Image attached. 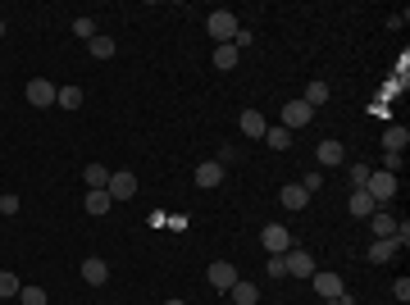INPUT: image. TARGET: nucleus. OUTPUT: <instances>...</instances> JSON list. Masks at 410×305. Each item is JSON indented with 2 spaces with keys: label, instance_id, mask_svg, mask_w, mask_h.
I'll return each instance as SVG.
<instances>
[{
  "label": "nucleus",
  "instance_id": "1",
  "mask_svg": "<svg viewBox=\"0 0 410 305\" xmlns=\"http://www.w3.org/2000/svg\"><path fill=\"white\" fill-rule=\"evenodd\" d=\"M205 32H210V37H214V41H219V46H228L232 37H237V18H232L228 9H214V14L205 18Z\"/></svg>",
  "mask_w": 410,
  "mask_h": 305
},
{
  "label": "nucleus",
  "instance_id": "2",
  "mask_svg": "<svg viewBox=\"0 0 410 305\" xmlns=\"http://www.w3.org/2000/svg\"><path fill=\"white\" fill-rule=\"evenodd\" d=\"M55 91H60L55 82H46V78H32V82L23 87V96H27V105H32V110H46V105H55Z\"/></svg>",
  "mask_w": 410,
  "mask_h": 305
},
{
  "label": "nucleus",
  "instance_id": "3",
  "mask_svg": "<svg viewBox=\"0 0 410 305\" xmlns=\"http://www.w3.org/2000/svg\"><path fill=\"white\" fill-rule=\"evenodd\" d=\"M365 192L374 196V205H383V201H392V196H397V178H392V174H383V169H378V174H369Z\"/></svg>",
  "mask_w": 410,
  "mask_h": 305
},
{
  "label": "nucleus",
  "instance_id": "4",
  "mask_svg": "<svg viewBox=\"0 0 410 305\" xmlns=\"http://www.w3.org/2000/svg\"><path fill=\"white\" fill-rule=\"evenodd\" d=\"M260 242H265L269 255H287V251H292V233H287L282 223H269L265 233H260Z\"/></svg>",
  "mask_w": 410,
  "mask_h": 305
},
{
  "label": "nucleus",
  "instance_id": "5",
  "mask_svg": "<svg viewBox=\"0 0 410 305\" xmlns=\"http://www.w3.org/2000/svg\"><path fill=\"white\" fill-rule=\"evenodd\" d=\"M205 283H210V287H214V292H228V287H232V283H237V269H232V264H228V260H214V264H210V269H205Z\"/></svg>",
  "mask_w": 410,
  "mask_h": 305
},
{
  "label": "nucleus",
  "instance_id": "6",
  "mask_svg": "<svg viewBox=\"0 0 410 305\" xmlns=\"http://www.w3.org/2000/svg\"><path fill=\"white\" fill-rule=\"evenodd\" d=\"M310 283H315V292H319L324 301H337L342 292H347V287H342V278H337L333 269H315V278H310Z\"/></svg>",
  "mask_w": 410,
  "mask_h": 305
},
{
  "label": "nucleus",
  "instance_id": "7",
  "mask_svg": "<svg viewBox=\"0 0 410 305\" xmlns=\"http://www.w3.org/2000/svg\"><path fill=\"white\" fill-rule=\"evenodd\" d=\"M310 114H315V110H310V105L301 100V96H297V100H287V105H282V128H287V132H292V128H306Z\"/></svg>",
  "mask_w": 410,
  "mask_h": 305
},
{
  "label": "nucleus",
  "instance_id": "8",
  "mask_svg": "<svg viewBox=\"0 0 410 305\" xmlns=\"http://www.w3.org/2000/svg\"><path fill=\"white\" fill-rule=\"evenodd\" d=\"M105 192H110V201H128V196H137V178L128 169H123V174H110V187H105Z\"/></svg>",
  "mask_w": 410,
  "mask_h": 305
},
{
  "label": "nucleus",
  "instance_id": "9",
  "mask_svg": "<svg viewBox=\"0 0 410 305\" xmlns=\"http://www.w3.org/2000/svg\"><path fill=\"white\" fill-rule=\"evenodd\" d=\"M287 273H292V278H315V260H310V251H297V246H292V251H287Z\"/></svg>",
  "mask_w": 410,
  "mask_h": 305
},
{
  "label": "nucleus",
  "instance_id": "10",
  "mask_svg": "<svg viewBox=\"0 0 410 305\" xmlns=\"http://www.w3.org/2000/svg\"><path fill=\"white\" fill-rule=\"evenodd\" d=\"M342 155H347V146H342L337 137H328V141H319V146H315V160H319V164H324V169L342 164Z\"/></svg>",
  "mask_w": 410,
  "mask_h": 305
},
{
  "label": "nucleus",
  "instance_id": "11",
  "mask_svg": "<svg viewBox=\"0 0 410 305\" xmlns=\"http://www.w3.org/2000/svg\"><path fill=\"white\" fill-rule=\"evenodd\" d=\"M347 209H351V219H369L378 205H374V196H369L365 187H356V192H351V201H347Z\"/></svg>",
  "mask_w": 410,
  "mask_h": 305
},
{
  "label": "nucleus",
  "instance_id": "12",
  "mask_svg": "<svg viewBox=\"0 0 410 305\" xmlns=\"http://www.w3.org/2000/svg\"><path fill=\"white\" fill-rule=\"evenodd\" d=\"M82 278L92 283V287H101V283L110 278V264H105L101 255H87V260H82Z\"/></svg>",
  "mask_w": 410,
  "mask_h": 305
},
{
  "label": "nucleus",
  "instance_id": "13",
  "mask_svg": "<svg viewBox=\"0 0 410 305\" xmlns=\"http://www.w3.org/2000/svg\"><path fill=\"white\" fill-rule=\"evenodd\" d=\"M237 128L242 132H247V137H265V128H269V123H265V114H260V110H242V119H237Z\"/></svg>",
  "mask_w": 410,
  "mask_h": 305
},
{
  "label": "nucleus",
  "instance_id": "14",
  "mask_svg": "<svg viewBox=\"0 0 410 305\" xmlns=\"http://www.w3.org/2000/svg\"><path fill=\"white\" fill-rule=\"evenodd\" d=\"M406 146H410V132L402 128V123H392V128L383 132V150H387V155H402Z\"/></svg>",
  "mask_w": 410,
  "mask_h": 305
},
{
  "label": "nucleus",
  "instance_id": "15",
  "mask_svg": "<svg viewBox=\"0 0 410 305\" xmlns=\"http://www.w3.org/2000/svg\"><path fill=\"white\" fill-rule=\"evenodd\" d=\"M219 183H223V164H219V160L197 164V187H219Z\"/></svg>",
  "mask_w": 410,
  "mask_h": 305
},
{
  "label": "nucleus",
  "instance_id": "16",
  "mask_svg": "<svg viewBox=\"0 0 410 305\" xmlns=\"http://www.w3.org/2000/svg\"><path fill=\"white\" fill-rule=\"evenodd\" d=\"M369 233L383 242V237H392V233H397V219L387 214V209H374V214H369Z\"/></svg>",
  "mask_w": 410,
  "mask_h": 305
},
{
  "label": "nucleus",
  "instance_id": "17",
  "mask_svg": "<svg viewBox=\"0 0 410 305\" xmlns=\"http://www.w3.org/2000/svg\"><path fill=\"white\" fill-rule=\"evenodd\" d=\"M82 183H87V192H101V187H110V169H105V164H87Z\"/></svg>",
  "mask_w": 410,
  "mask_h": 305
},
{
  "label": "nucleus",
  "instance_id": "18",
  "mask_svg": "<svg viewBox=\"0 0 410 305\" xmlns=\"http://www.w3.org/2000/svg\"><path fill=\"white\" fill-rule=\"evenodd\" d=\"M282 205H287V209H306L310 205V192L301 183H287V187H282Z\"/></svg>",
  "mask_w": 410,
  "mask_h": 305
},
{
  "label": "nucleus",
  "instance_id": "19",
  "mask_svg": "<svg viewBox=\"0 0 410 305\" xmlns=\"http://www.w3.org/2000/svg\"><path fill=\"white\" fill-rule=\"evenodd\" d=\"M237 60H242V55H237V46H219V51H214V69H219V73H228V69H237Z\"/></svg>",
  "mask_w": 410,
  "mask_h": 305
},
{
  "label": "nucleus",
  "instance_id": "20",
  "mask_svg": "<svg viewBox=\"0 0 410 305\" xmlns=\"http://www.w3.org/2000/svg\"><path fill=\"white\" fill-rule=\"evenodd\" d=\"M260 141H265L269 150H287L292 146V132L287 128H265V137H260Z\"/></svg>",
  "mask_w": 410,
  "mask_h": 305
},
{
  "label": "nucleus",
  "instance_id": "21",
  "mask_svg": "<svg viewBox=\"0 0 410 305\" xmlns=\"http://www.w3.org/2000/svg\"><path fill=\"white\" fill-rule=\"evenodd\" d=\"M392 251H397V242H392V237L374 242V246H369V264H387V260H392Z\"/></svg>",
  "mask_w": 410,
  "mask_h": 305
},
{
  "label": "nucleus",
  "instance_id": "22",
  "mask_svg": "<svg viewBox=\"0 0 410 305\" xmlns=\"http://www.w3.org/2000/svg\"><path fill=\"white\" fill-rule=\"evenodd\" d=\"M87 214H110V192H105V187H101V192H87Z\"/></svg>",
  "mask_w": 410,
  "mask_h": 305
},
{
  "label": "nucleus",
  "instance_id": "23",
  "mask_svg": "<svg viewBox=\"0 0 410 305\" xmlns=\"http://www.w3.org/2000/svg\"><path fill=\"white\" fill-rule=\"evenodd\" d=\"M301 100H306L310 110H319V105H328V82H310V87H306V96H301Z\"/></svg>",
  "mask_w": 410,
  "mask_h": 305
},
{
  "label": "nucleus",
  "instance_id": "24",
  "mask_svg": "<svg viewBox=\"0 0 410 305\" xmlns=\"http://www.w3.org/2000/svg\"><path fill=\"white\" fill-rule=\"evenodd\" d=\"M55 105H60V110H77V105H82V87H60L55 91Z\"/></svg>",
  "mask_w": 410,
  "mask_h": 305
},
{
  "label": "nucleus",
  "instance_id": "25",
  "mask_svg": "<svg viewBox=\"0 0 410 305\" xmlns=\"http://www.w3.org/2000/svg\"><path fill=\"white\" fill-rule=\"evenodd\" d=\"M228 297L237 301V305H256V287H251V283H242V278H237V283H232V287H228Z\"/></svg>",
  "mask_w": 410,
  "mask_h": 305
},
{
  "label": "nucleus",
  "instance_id": "26",
  "mask_svg": "<svg viewBox=\"0 0 410 305\" xmlns=\"http://www.w3.org/2000/svg\"><path fill=\"white\" fill-rule=\"evenodd\" d=\"M87 51H92L96 60H110V55H114V41H110V37H101V32H96L92 41H87Z\"/></svg>",
  "mask_w": 410,
  "mask_h": 305
},
{
  "label": "nucleus",
  "instance_id": "27",
  "mask_svg": "<svg viewBox=\"0 0 410 305\" xmlns=\"http://www.w3.org/2000/svg\"><path fill=\"white\" fill-rule=\"evenodd\" d=\"M18 273H9V269H0V301H9V297H18Z\"/></svg>",
  "mask_w": 410,
  "mask_h": 305
},
{
  "label": "nucleus",
  "instance_id": "28",
  "mask_svg": "<svg viewBox=\"0 0 410 305\" xmlns=\"http://www.w3.org/2000/svg\"><path fill=\"white\" fill-rule=\"evenodd\" d=\"M73 32L82 37V41H92V37H96V18H87V14H82V18H73Z\"/></svg>",
  "mask_w": 410,
  "mask_h": 305
},
{
  "label": "nucleus",
  "instance_id": "29",
  "mask_svg": "<svg viewBox=\"0 0 410 305\" xmlns=\"http://www.w3.org/2000/svg\"><path fill=\"white\" fill-rule=\"evenodd\" d=\"M269 278H287V255H269Z\"/></svg>",
  "mask_w": 410,
  "mask_h": 305
},
{
  "label": "nucleus",
  "instance_id": "30",
  "mask_svg": "<svg viewBox=\"0 0 410 305\" xmlns=\"http://www.w3.org/2000/svg\"><path fill=\"white\" fill-rule=\"evenodd\" d=\"M18 301L23 305H46V292L42 287H18Z\"/></svg>",
  "mask_w": 410,
  "mask_h": 305
},
{
  "label": "nucleus",
  "instance_id": "31",
  "mask_svg": "<svg viewBox=\"0 0 410 305\" xmlns=\"http://www.w3.org/2000/svg\"><path fill=\"white\" fill-rule=\"evenodd\" d=\"M369 174H374L369 164H351V183H356V187H365V183H369Z\"/></svg>",
  "mask_w": 410,
  "mask_h": 305
},
{
  "label": "nucleus",
  "instance_id": "32",
  "mask_svg": "<svg viewBox=\"0 0 410 305\" xmlns=\"http://www.w3.org/2000/svg\"><path fill=\"white\" fill-rule=\"evenodd\" d=\"M392 297L402 301V305L410 301V278H397V283H392Z\"/></svg>",
  "mask_w": 410,
  "mask_h": 305
},
{
  "label": "nucleus",
  "instance_id": "33",
  "mask_svg": "<svg viewBox=\"0 0 410 305\" xmlns=\"http://www.w3.org/2000/svg\"><path fill=\"white\" fill-rule=\"evenodd\" d=\"M18 205H23L18 196H0V219H5V214H18Z\"/></svg>",
  "mask_w": 410,
  "mask_h": 305
},
{
  "label": "nucleus",
  "instance_id": "34",
  "mask_svg": "<svg viewBox=\"0 0 410 305\" xmlns=\"http://www.w3.org/2000/svg\"><path fill=\"white\" fill-rule=\"evenodd\" d=\"M251 41H256V37H251V32H247V27H237V37H232V46H237V55H242V51H247V46H251Z\"/></svg>",
  "mask_w": 410,
  "mask_h": 305
},
{
  "label": "nucleus",
  "instance_id": "35",
  "mask_svg": "<svg viewBox=\"0 0 410 305\" xmlns=\"http://www.w3.org/2000/svg\"><path fill=\"white\" fill-rule=\"evenodd\" d=\"M397 169H402V155H387V150H383V174L397 178Z\"/></svg>",
  "mask_w": 410,
  "mask_h": 305
},
{
  "label": "nucleus",
  "instance_id": "36",
  "mask_svg": "<svg viewBox=\"0 0 410 305\" xmlns=\"http://www.w3.org/2000/svg\"><path fill=\"white\" fill-rule=\"evenodd\" d=\"M324 305H356V301H351V297H347V292H342V297H337V301H324Z\"/></svg>",
  "mask_w": 410,
  "mask_h": 305
},
{
  "label": "nucleus",
  "instance_id": "37",
  "mask_svg": "<svg viewBox=\"0 0 410 305\" xmlns=\"http://www.w3.org/2000/svg\"><path fill=\"white\" fill-rule=\"evenodd\" d=\"M164 305H187V301H164Z\"/></svg>",
  "mask_w": 410,
  "mask_h": 305
},
{
  "label": "nucleus",
  "instance_id": "38",
  "mask_svg": "<svg viewBox=\"0 0 410 305\" xmlns=\"http://www.w3.org/2000/svg\"><path fill=\"white\" fill-rule=\"evenodd\" d=\"M0 37H5V18H0Z\"/></svg>",
  "mask_w": 410,
  "mask_h": 305
}]
</instances>
